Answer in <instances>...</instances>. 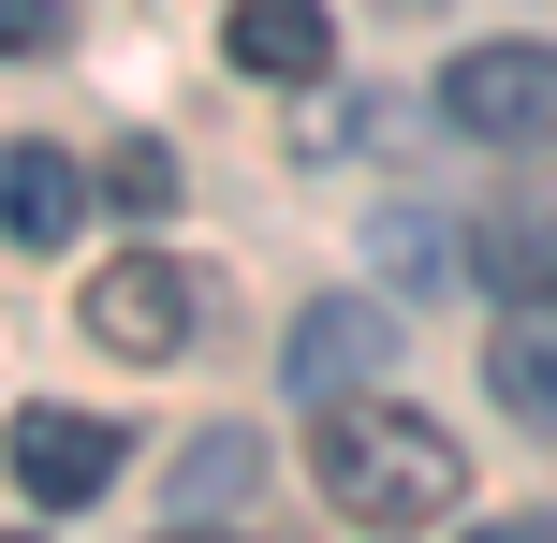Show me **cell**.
Wrapping results in <instances>:
<instances>
[{"mask_svg": "<svg viewBox=\"0 0 557 543\" xmlns=\"http://www.w3.org/2000/svg\"><path fill=\"white\" fill-rule=\"evenodd\" d=\"M176 485H191V515H235V499L264 485V441H250V427H206L191 456H176Z\"/></svg>", "mask_w": 557, "mask_h": 543, "instance_id": "10", "label": "cell"}, {"mask_svg": "<svg viewBox=\"0 0 557 543\" xmlns=\"http://www.w3.org/2000/svg\"><path fill=\"white\" fill-rule=\"evenodd\" d=\"M59 45V0H0V59H45Z\"/></svg>", "mask_w": 557, "mask_h": 543, "instance_id": "13", "label": "cell"}, {"mask_svg": "<svg viewBox=\"0 0 557 543\" xmlns=\"http://www.w3.org/2000/svg\"><path fill=\"white\" fill-rule=\"evenodd\" d=\"M191 323H206V294L176 280L162 250H133V264H88V338H103V353L162 368V353H191Z\"/></svg>", "mask_w": 557, "mask_h": 543, "instance_id": "3", "label": "cell"}, {"mask_svg": "<svg viewBox=\"0 0 557 543\" xmlns=\"http://www.w3.org/2000/svg\"><path fill=\"white\" fill-rule=\"evenodd\" d=\"M0 456H15L29 499H103V485H117V427H103V411H15Z\"/></svg>", "mask_w": 557, "mask_h": 543, "instance_id": "5", "label": "cell"}, {"mask_svg": "<svg viewBox=\"0 0 557 543\" xmlns=\"http://www.w3.org/2000/svg\"><path fill=\"white\" fill-rule=\"evenodd\" d=\"M441 118L470 147H557V45H470L441 74Z\"/></svg>", "mask_w": 557, "mask_h": 543, "instance_id": "2", "label": "cell"}, {"mask_svg": "<svg viewBox=\"0 0 557 543\" xmlns=\"http://www.w3.org/2000/svg\"><path fill=\"white\" fill-rule=\"evenodd\" d=\"M308 470H323V499H337L352 529H425V515H455V499H470L455 427H425V411H396V397H323Z\"/></svg>", "mask_w": 557, "mask_h": 543, "instance_id": "1", "label": "cell"}, {"mask_svg": "<svg viewBox=\"0 0 557 543\" xmlns=\"http://www.w3.org/2000/svg\"><path fill=\"white\" fill-rule=\"evenodd\" d=\"M484 382H499V411L529 441H557V294H529V309L499 323V353H484Z\"/></svg>", "mask_w": 557, "mask_h": 543, "instance_id": "9", "label": "cell"}, {"mask_svg": "<svg viewBox=\"0 0 557 543\" xmlns=\"http://www.w3.org/2000/svg\"><path fill=\"white\" fill-rule=\"evenodd\" d=\"M470 280H499L513 309H529V294H557V176H543V192H513L499 221L470 235Z\"/></svg>", "mask_w": 557, "mask_h": 543, "instance_id": "8", "label": "cell"}, {"mask_svg": "<svg viewBox=\"0 0 557 543\" xmlns=\"http://www.w3.org/2000/svg\"><path fill=\"white\" fill-rule=\"evenodd\" d=\"M367 250H382V280H396V294H441V280H470V264H455V235H441V221H411V206H396V221L367 235Z\"/></svg>", "mask_w": 557, "mask_h": 543, "instance_id": "11", "label": "cell"}, {"mask_svg": "<svg viewBox=\"0 0 557 543\" xmlns=\"http://www.w3.org/2000/svg\"><path fill=\"white\" fill-rule=\"evenodd\" d=\"M162 543H235V529H162Z\"/></svg>", "mask_w": 557, "mask_h": 543, "instance_id": "15", "label": "cell"}, {"mask_svg": "<svg viewBox=\"0 0 557 543\" xmlns=\"http://www.w3.org/2000/svg\"><path fill=\"white\" fill-rule=\"evenodd\" d=\"M103 206H117V221H162V206H176V162H162V147H117V162H103Z\"/></svg>", "mask_w": 557, "mask_h": 543, "instance_id": "12", "label": "cell"}, {"mask_svg": "<svg viewBox=\"0 0 557 543\" xmlns=\"http://www.w3.org/2000/svg\"><path fill=\"white\" fill-rule=\"evenodd\" d=\"M278 368H294L308 397H367V382L396 368V309H382V294H308V309H294V353H278Z\"/></svg>", "mask_w": 557, "mask_h": 543, "instance_id": "4", "label": "cell"}, {"mask_svg": "<svg viewBox=\"0 0 557 543\" xmlns=\"http://www.w3.org/2000/svg\"><path fill=\"white\" fill-rule=\"evenodd\" d=\"M470 543H557V515H529V529H470Z\"/></svg>", "mask_w": 557, "mask_h": 543, "instance_id": "14", "label": "cell"}, {"mask_svg": "<svg viewBox=\"0 0 557 543\" xmlns=\"http://www.w3.org/2000/svg\"><path fill=\"white\" fill-rule=\"evenodd\" d=\"M88 192H103V176L59 162V147H0V235H29V250H59V235L88 221Z\"/></svg>", "mask_w": 557, "mask_h": 543, "instance_id": "7", "label": "cell"}, {"mask_svg": "<svg viewBox=\"0 0 557 543\" xmlns=\"http://www.w3.org/2000/svg\"><path fill=\"white\" fill-rule=\"evenodd\" d=\"M221 45H235V74H278V88H323L337 74V15H323V0H235Z\"/></svg>", "mask_w": 557, "mask_h": 543, "instance_id": "6", "label": "cell"}]
</instances>
